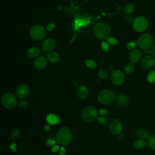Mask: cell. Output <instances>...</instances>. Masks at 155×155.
<instances>
[{"mask_svg": "<svg viewBox=\"0 0 155 155\" xmlns=\"http://www.w3.org/2000/svg\"><path fill=\"white\" fill-rule=\"evenodd\" d=\"M110 27L105 22H99L93 27V33L95 37L101 40L107 39L110 34Z\"/></svg>", "mask_w": 155, "mask_h": 155, "instance_id": "cell-1", "label": "cell"}, {"mask_svg": "<svg viewBox=\"0 0 155 155\" xmlns=\"http://www.w3.org/2000/svg\"><path fill=\"white\" fill-rule=\"evenodd\" d=\"M73 139V135L70 129L67 127L61 128L57 132L56 139L59 144L66 145L69 144Z\"/></svg>", "mask_w": 155, "mask_h": 155, "instance_id": "cell-2", "label": "cell"}, {"mask_svg": "<svg viewBox=\"0 0 155 155\" xmlns=\"http://www.w3.org/2000/svg\"><path fill=\"white\" fill-rule=\"evenodd\" d=\"M115 99V93L110 90L104 89L101 90L98 95V99L102 104L109 105Z\"/></svg>", "mask_w": 155, "mask_h": 155, "instance_id": "cell-3", "label": "cell"}, {"mask_svg": "<svg viewBox=\"0 0 155 155\" xmlns=\"http://www.w3.org/2000/svg\"><path fill=\"white\" fill-rule=\"evenodd\" d=\"M81 116L83 119L86 122H92L95 121L98 118V111L93 106H89L86 107L82 111Z\"/></svg>", "mask_w": 155, "mask_h": 155, "instance_id": "cell-4", "label": "cell"}, {"mask_svg": "<svg viewBox=\"0 0 155 155\" xmlns=\"http://www.w3.org/2000/svg\"><path fill=\"white\" fill-rule=\"evenodd\" d=\"M148 21L144 16H139L135 18L133 22V28L137 32H144L148 29Z\"/></svg>", "mask_w": 155, "mask_h": 155, "instance_id": "cell-5", "label": "cell"}, {"mask_svg": "<svg viewBox=\"0 0 155 155\" xmlns=\"http://www.w3.org/2000/svg\"><path fill=\"white\" fill-rule=\"evenodd\" d=\"M153 43V36L148 33H144L141 35L138 39V45L143 50L151 48Z\"/></svg>", "mask_w": 155, "mask_h": 155, "instance_id": "cell-6", "label": "cell"}, {"mask_svg": "<svg viewBox=\"0 0 155 155\" xmlns=\"http://www.w3.org/2000/svg\"><path fill=\"white\" fill-rule=\"evenodd\" d=\"M45 35V29L41 25H35L31 28L30 31V36L34 40H41L44 38Z\"/></svg>", "mask_w": 155, "mask_h": 155, "instance_id": "cell-7", "label": "cell"}, {"mask_svg": "<svg viewBox=\"0 0 155 155\" xmlns=\"http://www.w3.org/2000/svg\"><path fill=\"white\" fill-rule=\"evenodd\" d=\"M2 104L6 109H13L18 104L16 96L11 93H5L2 98Z\"/></svg>", "mask_w": 155, "mask_h": 155, "instance_id": "cell-8", "label": "cell"}, {"mask_svg": "<svg viewBox=\"0 0 155 155\" xmlns=\"http://www.w3.org/2000/svg\"><path fill=\"white\" fill-rule=\"evenodd\" d=\"M125 80L124 73L120 70H114L111 74V81L115 86H121Z\"/></svg>", "mask_w": 155, "mask_h": 155, "instance_id": "cell-9", "label": "cell"}, {"mask_svg": "<svg viewBox=\"0 0 155 155\" xmlns=\"http://www.w3.org/2000/svg\"><path fill=\"white\" fill-rule=\"evenodd\" d=\"M109 130L112 134L114 135H119L122 130V124L118 119H114L110 124Z\"/></svg>", "mask_w": 155, "mask_h": 155, "instance_id": "cell-10", "label": "cell"}, {"mask_svg": "<svg viewBox=\"0 0 155 155\" xmlns=\"http://www.w3.org/2000/svg\"><path fill=\"white\" fill-rule=\"evenodd\" d=\"M141 66L144 70L151 69L155 66V58L151 55H146L142 60Z\"/></svg>", "mask_w": 155, "mask_h": 155, "instance_id": "cell-11", "label": "cell"}, {"mask_svg": "<svg viewBox=\"0 0 155 155\" xmlns=\"http://www.w3.org/2000/svg\"><path fill=\"white\" fill-rule=\"evenodd\" d=\"M30 93V89L29 87L24 84H20L18 86L16 89V95L17 97L21 99H23L26 98L29 96Z\"/></svg>", "mask_w": 155, "mask_h": 155, "instance_id": "cell-12", "label": "cell"}, {"mask_svg": "<svg viewBox=\"0 0 155 155\" xmlns=\"http://www.w3.org/2000/svg\"><path fill=\"white\" fill-rule=\"evenodd\" d=\"M56 41L53 38H47L44 39L41 43V47L43 51H48L53 50L56 47Z\"/></svg>", "mask_w": 155, "mask_h": 155, "instance_id": "cell-13", "label": "cell"}, {"mask_svg": "<svg viewBox=\"0 0 155 155\" xmlns=\"http://www.w3.org/2000/svg\"><path fill=\"white\" fill-rule=\"evenodd\" d=\"M142 51L138 48L133 50L129 56V59H130V62L132 64L138 63L139 61H141L142 58Z\"/></svg>", "mask_w": 155, "mask_h": 155, "instance_id": "cell-14", "label": "cell"}, {"mask_svg": "<svg viewBox=\"0 0 155 155\" xmlns=\"http://www.w3.org/2000/svg\"><path fill=\"white\" fill-rule=\"evenodd\" d=\"M47 59L44 57H38L34 63V67L38 70H41L44 69L47 65Z\"/></svg>", "mask_w": 155, "mask_h": 155, "instance_id": "cell-15", "label": "cell"}, {"mask_svg": "<svg viewBox=\"0 0 155 155\" xmlns=\"http://www.w3.org/2000/svg\"><path fill=\"white\" fill-rule=\"evenodd\" d=\"M116 102L118 105L120 107H126L130 103V99H129L127 96L121 94L117 97Z\"/></svg>", "mask_w": 155, "mask_h": 155, "instance_id": "cell-16", "label": "cell"}, {"mask_svg": "<svg viewBox=\"0 0 155 155\" xmlns=\"http://www.w3.org/2000/svg\"><path fill=\"white\" fill-rule=\"evenodd\" d=\"M77 95L81 99H85L88 97L89 90L84 86H81L77 89Z\"/></svg>", "mask_w": 155, "mask_h": 155, "instance_id": "cell-17", "label": "cell"}, {"mask_svg": "<svg viewBox=\"0 0 155 155\" xmlns=\"http://www.w3.org/2000/svg\"><path fill=\"white\" fill-rule=\"evenodd\" d=\"M46 121L50 125H57L61 121L60 117L55 114H48L46 117Z\"/></svg>", "mask_w": 155, "mask_h": 155, "instance_id": "cell-18", "label": "cell"}, {"mask_svg": "<svg viewBox=\"0 0 155 155\" xmlns=\"http://www.w3.org/2000/svg\"><path fill=\"white\" fill-rule=\"evenodd\" d=\"M136 135L139 139H149L150 137V133L145 128H139L138 130L136 131Z\"/></svg>", "mask_w": 155, "mask_h": 155, "instance_id": "cell-19", "label": "cell"}, {"mask_svg": "<svg viewBox=\"0 0 155 155\" xmlns=\"http://www.w3.org/2000/svg\"><path fill=\"white\" fill-rule=\"evenodd\" d=\"M47 60L51 63H57L60 61V56L55 51H51L47 56Z\"/></svg>", "mask_w": 155, "mask_h": 155, "instance_id": "cell-20", "label": "cell"}, {"mask_svg": "<svg viewBox=\"0 0 155 155\" xmlns=\"http://www.w3.org/2000/svg\"><path fill=\"white\" fill-rule=\"evenodd\" d=\"M40 54V50L37 47H31L28 51V56L31 58H37Z\"/></svg>", "mask_w": 155, "mask_h": 155, "instance_id": "cell-21", "label": "cell"}, {"mask_svg": "<svg viewBox=\"0 0 155 155\" xmlns=\"http://www.w3.org/2000/svg\"><path fill=\"white\" fill-rule=\"evenodd\" d=\"M146 146V142L144 139H138L133 143V147L137 150H142Z\"/></svg>", "mask_w": 155, "mask_h": 155, "instance_id": "cell-22", "label": "cell"}, {"mask_svg": "<svg viewBox=\"0 0 155 155\" xmlns=\"http://www.w3.org/2000/svg\"><path fill=\"white\" fill-rule=\"evenodd\" d=\"M135 10V6L132 3H128L124 6L123 10L125 15H131Z\"/></svg>", "mask_w": 155, "mask_h": 155, "instance_id": "cell-23", "label": "cell"}, {"mask_svg": "<svg viewBox=\"0 0 155 155\" xmlns=\"http://www.w3.org/2000/svg\"><path fill=\"white\" fill-rule=\"evenodd\" d=\"M147 82L150 84H154L155 83V70H151L149 72L147 77Z\"/></svg>", "mask_w": 155, "mask_h": 155, "instance_id": "cell-24", "label": "cell"}, {"mask_svg": "<svg viewBox=\"0 0 155 155\" xmlns=\"http://www.w3.org/2000/svg\"><path fill=\"white\" fill-rule=\"evenodd\" d=\"M135 70V66L132 63H128L124 67V70L126 73L131 74Z\"/></svg>", "mask_w": 155, "mask_h": 155, "instance_id": "cell-25", "label": "cell"}, {"mask_svg": "<svg viewBox=\"0 0 155 155\" xmlns=\"http://www.w3.org/2000/svg\"><path fill=\"white\" fill-rule=\"evenodd\" d=\"M148 145L150 148L155 150V135L150 137L148 140Z\"/></svg>", "mask_w": 155, "mask_h": 155, "instance_id": "cell-26", "label": "cell"}, {"mask_svg": "<svg viewBox=\"0 0 155 155\" xmlns=\"http://www.w3.org/2000/svg\"><path fill=\"white\" fill-rule=\"evenodd\" d=\"M85 63L86 66L90 69H95L97 66V64L93 60H87L85 61Z\"/></svg>", "mask_w": 155, "mask_h": 155, "instance_id": "cell-27", "label": "cell"}, {"mask_svg": "<svg viewBox=\"0 0 155 155\" xmlns=\"http://www.w3.org/2000/svg\"><path fill=\"white\" fill-rule=\"evenodd\" d=\"M107 42L111 45H116L118 44L119 41L118 39L114 37H110L107 39Z\"/></svg>", "mask_w": 155, "mask_h": 155, "instance_id": "cell-28", "label": "cell"}, {"mask_svg": "<svg viewBox=\"0 0 155 155\" xmlns=\"http://www.w3.org/2000/svg\"><path fill=\"white\" fill-rule=\"evenodd\" d=\"M99 77L100 79L106 80L107 77V73L104 69H100L99 70Z\"/></svg>", "mask_w": 155, "mask_h": 155, "instance_id": "cell-29", "label": "cell"}, {"mask_svg": "<svg viewBox=\"0 0 155 155\" xmlns=\"http://www.w3.org/2000/svg\"><path fill=\"white\" fill-rule=\"evenodd\" d=\"M98 122L101 125L105 126L107 124V119L104 116H101L98 118Z\"/></svg>", "mask_w": 155, "mask_h": 155, "instance_id": "cell-30", "label": "cell"}, {"mask_svg": "<svg viewBox=\"0 0 155 155\" xmlns=\"http://www.w3.org/2000/svg\"><path fill=\"white\" fill-rule=\"evenodd\" d=\"M17 105L19 108L24 109V108H26L28 106V103L26 101L19 100V101H18Z\"/></svg>", "mask_w": 155, "mask_h": 155, "instance_id": "cell-31", "label": "cell"}, {"mask_svg": "<svg viewBox=\"0 0 155 155\" xmlns=\"http://www.w3.org/2000/svg\"><path fill=\"white\" fill-rule=\"evenodd\" d=\"M20 136H21V132L18 130V129H16V128L13 129L12 131V133H11V138H18V137H19Z\"/></svg>", "mask_w": 155, "mask_h": 155, "instance_id": "cell-32", "label": "cell"}, {"mask_svg": "<svg viewBox=\"0 0 155 155\" xmlns=\"http://www.w3.org/2000/svg\"><path fill=\"white\" fill-rule=\"evenodd\" d=\"M101 48L104 51H108L109 50V45L108 42L106 41H103L101 43Z\"/></svg>", "mask_w": 155, "mask_h": 155, "instance_id": "cell-33", "label": "cell"}, {"mask_svg": "<svg viewBox=\"0 0 155 155\" xmlns=\"http://www.w3.org/2000/svg\"><path fill=\"white\" fill-rule=\"evenodd\" d=\"M136 44L135 42H133V41L128 42L127 44V45H126L127 48L128 49H130V50L135 48L136 47Z\"/></svg>", "mask_w": 155, "mask_h": 155, "instance_id": "cell-34", "label": "cell"}, {"mask_svg": "<svg viewBox=\"0 0 155 155\" xmlns=\"http://www.w3.org/2000/svg\"><path fill=\"white\" fill-rule=\"evenodd\" d=\"M45 144L48 146H54V145L55 144V141L53 138H48L46 141Z\"/></svg>", "mask_w": 155, "mask_h": 155, "instance_id": "cell-35", "label": "cell"}, {"mask_svg": "<svg viewBox=\"0 0 155 155\" xmlns=\"http://www.w3.org/2000/svg\"><path fill=\"white\" fill-rule=\"evenodd\" d=\"M124 18L125 19L126 21H127L128 22H133L134 21V18L133 16H130V15H125L124 16Z\"/></svg>", "mask_w": 155, "mask_h": 155, "instance_id": "cell-36", "label": "cell"}, {"mask_svg": "<svg viewBox=\"0 0 155 155\" xmlns=\"http://www.w3.org/2000/svg\"><path fill=\"white\" fill-rule=\"evenodd\" d=\"M55 29V24L54 23H50L48 24L46 27V29L48 32H51Z\"/></svg>", "mask_w": 155, "mask_h": 155, "instance_id": "cell-37", "label": "cell"}, {"mask_svg": "<svg viewBox=\"0 0 155 155\" xmlns=\"http://www.w3.org/2000/svg\"><path fill=\"white\" fill-rule=\"evenodd\" d=\"M60 148L58 145H54L52 147H51V151L54 153H57V152L59 151Z\"/></svg>", "mask_w": 155, "mask_h": 155, "instance_id": "cell-38", "label": "cell"}, {"mask_svg": "<svg viewBox=\"0 0 155 155\" xmlns=\"http://www.w3.org/2000/svg\"><path fill=\"white\" fill-rule=\"evenodd\" d=\"M10 150L13 151V152H15L16 151V149H17V147H16V144L14 142L12 143L10 145Z\"/></svg>", "mask_w": 155, "mask_h": 155, "instance_id": "cell-39", "label": "cell"}, {"mask_svg": "<svg viewBox=\"0 0 155 155\" xmlns=\"http://www.w3.org/2000/svg\"><path fill=\"white\" fill-rule=\"evenodd\" d=\"M99 113L103 116V115H106L108 113V110L107 109H100L99 110Z\"/></svg>", "mask_w": 155, "mask_h": 155, "instance_id": "cell-40", "label": "cell"}, {"mask_svg": "<svg viewBox=\"0 0 155 155\" xmlns=\"http://www.w3.org/2000/svg\"><path fill=\"white\" fill-rule=\"evenodd\" d=\"M59 154L60 155H64L66 154V148L63 147H61L59 150Z\"/></svg>", "mask_w": 155, "mask_h": 155, "instance_id": "cell-41", "label": "cell"}, {"mask_svg": "<svg viewBox=\"0 0 155 155\" xmlns=\"http://www.w3.org/2000/svg\"><path fill=\"white\" fill-rule=\"evenodd\" d=\"M151 54L152 56L155 58V44L151 48Z\"/></svg>", "mask_w": 155, "mask_h": 155, "instance_id": "cell-42", "label": "cell"}, {"mask_svg": "<svg viewBox=\"0 0 155 155\" xmlns=\"http://www.w3.org/2000/svg\"><path fill=\"white\" fill-rule=\"evenodd\" d=\"M50 130V125H45L44 127V130L45 132H48Z\"/></svg>", "mask_w": 155, "mask_h": 155, "instance_id": "cell-43", "label": "cell"}, {"mask_svg": "<svg viewBox=\"0 0 155 155\" xmlns=\"http://www.w3.org/2000/svg\"><path fill=\"white\" fill-rule=\"evenodd\" d=\"M123 138H124V136H123L122 135H119V138H120V139H122Z\"/></svg>", "mask_w": 155, "mask_h": 155, "instance_id": "cell-44", "label": "cell"}, {"mask_svg": "<svg viewBox=\"0 0 155 155\" xmlns=\"http://www.w3.org/2000/svg\"><path fill=\"white\" fill-rule=\"evenodd\" d=\"M106 1H114V0H106Z\"/></svg>", "mask_w": 155, "mask_h": 155, "instance_id": "cell-45", "label": "cell"}]
</instances>
